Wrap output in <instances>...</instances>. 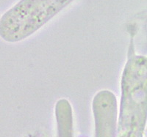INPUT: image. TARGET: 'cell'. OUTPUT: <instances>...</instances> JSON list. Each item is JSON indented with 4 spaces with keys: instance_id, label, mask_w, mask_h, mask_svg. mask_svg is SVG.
Segmentation results:
<instances>
[{
    "instance_id": "cell-1",
    "label": "cell",
    "mask_w": 147,
    "mask_h": 137,
    "mask_svg": "<svg viewBox=\"0 0 147 137\" xmlns=\"http://www.w3.org/2000/svg\"><path fill=\"white\" fill-rule=\"evenodd\" d=\"M74 0H21L0 20V37L16 43L27 38Z\"/></svg>"
}]
</instances>
